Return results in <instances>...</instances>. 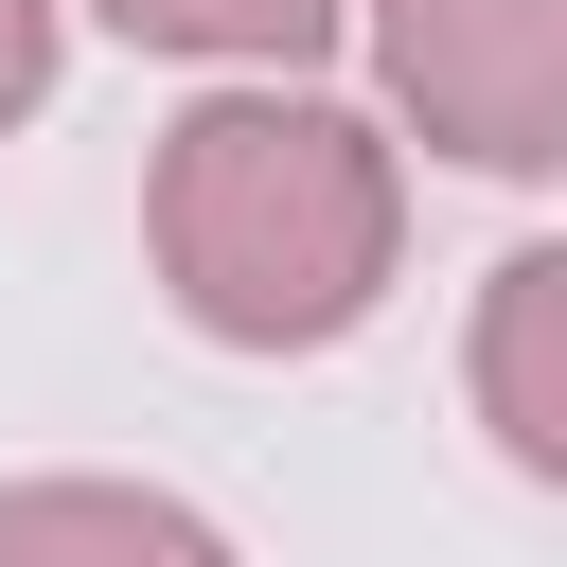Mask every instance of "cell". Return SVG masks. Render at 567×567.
I'll use <instances>...</instances> for the list:
<instances>
[{
    "mask_svg": "<svg viewBox=\"0 0 567 567\" xmlns=\"http://www.w3.org/2000/svg\"><path fill=\"white\" fill-rule=\"evenodd\" d=\"M142 230H159V284L195 337L230 354H319L372 319L390 284V142L354 106H301V89H213L159 124V177H142Z\"/></svg>",
    "mask_w": 567,
    "mask_h": 567,
    "instance_id": "1",
    "label": "cell"
},
{
    "mask_svg": "<svg viewBox=\"0 0 567 567\" xmlns=\"http://www.w3.org/2000/svg\"><path fill=\"white\" fill-rule=\"evenodd\" d=\"M390 106L478 177H567V0H372Z\"/></svg>",
    "mask_w": 567,
    "mask_h": 567,
    "instance_id": "2",
    "label": "cell"
},
{
    "mask_svg": "<svg viewBox=\"0 0 567 567\" xmlns=\"http://www.w3.org/2000/svg\"><path fill=\"white\" fill-rule=\"evenodd\" d=\"M461 372H478V425L567 496V248H514V266L478 284V354H461Z\"/></svg>",
    "mask_w": 567,
    "mask_h": 567,
    "instance_id": "3",
    "label": "cell"
},
{
    "mask_svg": "<svg viewBox=\"0 0 567 567\" xmlns=\"http://www.w3.org/2000/svg\"><path fill=\"white\" fill-rule=\"evenodd\" d=\"M0 567H230V549L142 478H18L0 496Z\"/></svg>",
    "mask_w": 567,
    "mask_h": 567,
    "instance_id": "4",
    "label": "cell"
},
{
    "mask_svg": "<svg viewBox=\"0 0 567 567\" xmlns=\"http://www.w3.org/2000/svg\"><path fill=\"white\" fill-rule=\"evenodd\" d=\"M89 18H124L142 53H266V71H301L354 0H89Z\"/></svg>",
    "mask_w": 567,
    "mask_h": 567,
    "instance_id": "5",
    "label": "cell"
},
{
    "mask_svg": "<svg viewBox=\"0 0 567 567\" xmlns=\"http://www.w3.org/2000/svg\"><path fill=\"white\" fill-rule=\"evenodd\" d=\"M53 89V0H0V124Z\"/></svg>",
    "mask_w": 567,
    "mask_h": 567,
    "instance_id": "6",
    "label": "cell"
}]
</instances>
